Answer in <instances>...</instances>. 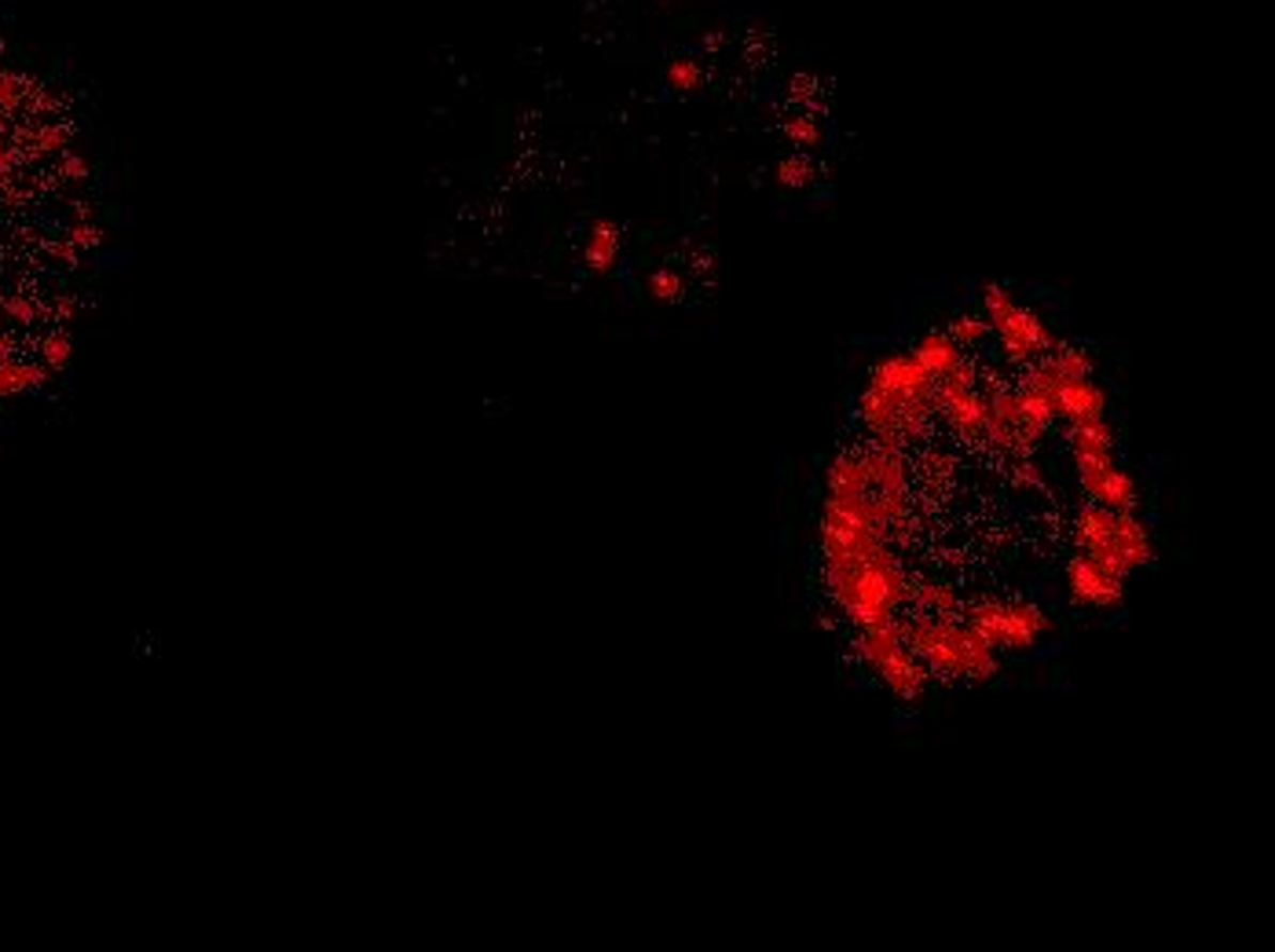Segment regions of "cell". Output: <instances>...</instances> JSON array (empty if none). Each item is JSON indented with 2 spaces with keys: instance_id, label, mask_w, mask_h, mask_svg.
Masks as SVG:
<instances>
[{
  "instance_id": "cell-1",
  "label": "cell",
  "mask_w": 1275,
  "mask_h": 952,
  "mask_svg": "<svg viewBox=\"0 0 1275 952\" xmlns=\"http://www.w3.org/2000/svg\"><path fill=\"white\" fill-rule=\"evenodd\" d=\"M821 572H825L828 597L858 630L872 627V623H891L909 605L913 582L905 576L895 546L866 557V561L821 564Z\"/></svg>"
},
{
  "instance_id": "cell-2",
  "label": "cell",
  "mask_w": 1275,
  "mask_h": 952,
  "mask_svg": "<svg viewBox=\"0 0 1275 952\" xmlns=\"http://www.w3.org/2000/svg\"><path fill=\"white\" fill-rule=\"evenodd\" d=\"M898 630L913 656L931 674L953 677V682H994L1000 674V659L968 623L953 615H898Z\"/></svg>"
},
{
  "instance_id": "cell-3",
  "label": "cell",
  "mask_w": 1275,
  "mask_h": 952,
  "mask_svg": "<svg viewBox=\"0 0 1275 952\" xmlns=\"http://www.w3.org/2000/svg\"><path fill=\"white\" fill-rule=\"evenodd\" d=\"M858 656L866 659L869 671L876 674L880 682H884L887 689H891L895 697L905 700V703L920 700L923 689H928V682H931L928 667H923L920 659L905 649L902 630H898V620L861 627L858 630Z\"/></svg>"
},
{
  "instance_id": "cell-4",
  "label": "cell",
  "mask_w": 1275,
  "mask_h": 952,
  "mask_svg": "<svg viewBox=\"0 0 1275 952\" xmlns=\"http://www.w3.org/2000/svg\"><path fill=\"white\" fill-rule=\"evenodd\" d=\"M968 627L994 652H1030L1052 630V620L1026 602H979L968 608Z\"/></svg>"
},
{
  "instance_id": "cell-5",
  "label": "cell",
  "mask_w": 1275,
  "mask_h": 952,
  "mask_svg": "<svg viewBox=\"0 0 1275 952\" xmlns=\"http://www.w3.org/2000/svg\"><path fill=\"white\" fill-rule=\"evenodd\" d=\"M1082 491L1103 510H1136L1140 487L1115 462V451H1071Z\"/></svg>"
},
{
  "instance_id": "cell-6",
  "label": "cell",
  "mask_w": 1275,
  "mask_h": 952,
  "mask_svg": "<svg viewBox=\"0 0 1275 952\" xmlns=\"http://www.w3.org/2000/svg\"><path fill=\"white\" fill-rule=\"evenodd\" d=\"M1067 594L1077 608H1097V612H1115L1125 602V579L1110 572L1107 564L1092 561V557L1077 553L1067 564Z\"/></svg>"
},
{
  "instance_id": "cell-7",
  "label": "cell",
  "mask_w": 1275,
  "mask_h": 952,
  "mask_svg": "<svg viewBox=\"0 0 1275 952\" xmlns=\"http://www.w3.org/2000/svg\"><path fill=\"white\" fill-rule=\"evenodd\" d=\"M1074 543L1077 550L1085 557H1092V561L1107 564L1110 572H1118V576H1129V564H1125V553L1122 546H1118V531H1115V510H1103V505L1089 502L1077 510L1074 517Z\"/></svg>"
},
{
  "instance_id": "cell-8",
  "label": "cell",
  "mask_w": 1275,
  "mask_h": 952,
  "mask_svg": "<svg viewBox=\"0 0 1275 952\" xmlns=\"http://www.w3.org/2000/svg\"><path fill=\"white\" fill-rule=\"evenodd\" d=\"M990 330L997 333L1005 356L1015 359V363H1033V359H1041L1052 345H1056V338H1052L1045 319L1020 305H1015L1008 315H1000L997 323H990Z\"/></svg>"
},
{
  "instance_id": "cell-9",
  "label": "cell",
  "mask_w": 1275,
  "mask_h": 952,
  "mask_svg": "<svg viewBox=\"0 0 1275 952\" xmlns=\"http://www.w3.org/2000/svg\"><path fill=\"white\" fill-rule=\"evenodd\" d=\"M1052 410L1063 418L1067 425L1092 422V418H1107V392L1100 389L1092 377H1067L1052 396Z\"/></svg>"
},
{
  "instance_id": "cell-10",
  "label": "cell",
  "mask_w": 1275,
  "mask_h": 952,
  "mask_svg": "<svg viewBox=\"0 0 1275 952\" xmlns=\"http://www.w3.org/2000/svg\"><path fill=\"white\" fill-rule=\"evenodd\" d=\"M1012 396H1015V415H1020V428H1023L1026 443H1030V448H1038L1041 436L1056 425V410H1052V403L1041 396L1038 389H1030L1026 381L1015 385Z\"/></svg>"
},
{
  "instance_id": "cell-11",
  "label": "cell",
  "mask_w": 1275,
  "mask_h": 952,
  "mask_svg": "<svg viewBox=\"0 0 1275 952\" xmlns=\"http://www.w3.org/2000/svg\"><path fill=\"white\" fill-rule=\"evenodd\" d=\"M964 352H961V345H957L953 338H949L946 330H928L923 333V338L917 341V345H913V359H917V363L923 366V371H928L931 377H943V374H949L957 366V359H961Z\"/></svg>"
},
{
  "instance_id": "cell-12",
  "label": "cell",
  "mask_w": 1275,
  "mask_h": 952,
  "mask_svg": "<svg viewBox=\"0 0 1275 952\" xmlns=\"http://www.w3.org/2000/svg\"><path fill=\"white\" fill-rule=\"evenodd\" d=\"M909 605L917 608V612H928V615H957V608H961V597H957L953 587H946V582H913L909 587Z\"/></svg>"
},
{
  "instance_id": "cell-13",
  "label": "cell",
  "mask_w": 1275,
  "mask_h": 952,
  "mask_svg": "<svg viewBox=\"0 0 1275 952\" xmlns=\"http://www.w3.org/2000/svg\"><path fill=\"white\" fill-rule=\"evenodd\" d=\"M616 261H620V231H616L612 224H605V220H597V224L590 228V235H587V264H590V271L605 276V271H612Z\"/></svg>"
},
{
  "instance_id": "cell-14",
  "label": "cell",
  "mask_w": 1275,
  "mask_h": 952,
  "mask_svg": "<svg viewBox=\"0 0 1275 952\" xmlns=\"http://www.w3.org/2000/svg\"><path fill=\"white\" fill-rule=\"evenodd\" d=\"M1045 356L1063 377H1092V371H1097V359H1092V352H1085L1077 345H1052Z\"/></svg>"
},
{
  "instance_id": "cell-15",
  "label": "cell",
  "mask_w": 1275,
  "mask_h": 952,
  "mask_svg": "<svg viewBox=\"0 0 1275 952\" xmlns=\"http://www.w3.org/2000/svg\"><path fill=\"white\" fill-rule=\"evenodd\" d=\"M45 381V371L33 363H19V359H4L0 363V396H19V392L33 389V385Z\"/></svg>"
},
{
  "instance_id": "cell-16",
  "label": "cell",
  "mask_w": 1275,
  "mask_h": 952,
  "mask_svg": "<svg viewBox=\"0 0 1275 952\" xmlns=\"http://www.w3.org/2000/svg\"><path fill=\"white\" fill-rule=\"evenodd\" d=\"M986 333H990V323H986V315H979V312H964L949 323V338H953L961 348H975Z\"/></svg>"
},
{
  "instance_id": "cell-17",
  "label": "cell",
  "mask_w": 1275,
  "mask_h": 952,
  "mask_svg": "<svg viewBox=\"0 0 1275 952\" xmlns=\"http://www.w3.org/2000/svg\"><path fill=\"white\" fill-rule=\"evenodd\" d=\"M667 84H671L674 92H697L700 81H704V71H700L693 59H674L671 66H667Z\"/></svg>"
},
{
  "instance_id": "cell-18",
  "label": "cell",
  "mask_w": 1275,
  "mask_h": 952,
  "mask_svg": "<svg viewBox=\"0 0 1275 952\" xmlns=\"http://www.w3.org/2000/svg\"><path fill=\"white\" fill-rule=\"evenodd\" d=\"M1015 308V297L1008 294L1005 286H994L990 282L986 290H982V315H986V323H997L1000 315H1008Z\"/></svg>"
},
{
  "instance_id": "cell-19",
  "label": "cell",
  "mask_w": 1275,
  "mask_h": 952,
  "mask_svg": "<svg viewBox=\"0 0 1275 952\" xmlns=\"http://www.w3.org/2000/svg\"><path fill=\"white\" fill-rule=\"evenodd\" d=\"M649 294H653L656 301H679V297H682V279L674 276L671 268L653 271V279H649Z\"/></svg>"
},
{
  "instance_id": "cell-20",
  "label": "cell",
  "mask_w": 1275,
  "mask_h": 952,
  "mask_svg": "<svg viewBox=\"0 0 1275 952\" xmlns=\"http://www.w3.org/2000/svg\"><path fill=\"white\" fill-rule=\"evenodd\" d=\"M784 132H789V140H792V143H799V147H810V143H818V140H821V128H818V122H814V118H807V114L792 118V122L784 125Z\"/></svg>"
},
{
  "instance_id": "cell-21",
  "label": "cell",
  "mask_w": 1275,
  "mask_h": 952,
  "mask_svg": "<svg viewBox=\"0 0 1275 952\" xmlns=\"http://www.w3.org/2000/svg\"><path fill=\"white\" fill-rule=\"evenodd\" d=\"M810 180V169L803 158H784L777 161V184L781 187H803Z\"/></svg>"
},
{
  "instance_id": "cell-22",
  "label": "cell",
  "mask_w": 1275,
  "mask_h": 952,
  "mask_svg": "<svg viewBox=\"0 0 1275 952\" xmlns=\"http://www.w3.org/2000/svg\"><path fill=\"white\" fill-rule=\"evenodd\" d=\"M41 356H45V363L56 366V371L66 366L71 363V338H66V333H51L45 345H41Z\"/></svg>"
},
{
  "instance_id": "cell-23",
  "label": "cell",
  "mask_w": 1275,
  "mask_h": 952,
  "mask_svg": "<svg viewBox=\"0 0 1275 952\" xmlns=\"http://www.w3.org/2000/svg\"><path fill=\"white\" fill-rule=\"evenodd\" d=\"M19 99H22V81L15 74H4L0 71V114H12L15 107H19Z\"/></svg>"
},
{
  "instance_id": "cell-24",
  "label": "cell",
  "mask_w": 1275,
  "mask_h": 952,
  "mask_svg": "<svg viewBox=\"0 0 1275 952\" xmlns=\"http://www.w3.org/2000/svg\"><path fill=\"white\" fill-rule=\"evenodd\" d=\"M63 128H37V132H33V151H56V147H63Z\"/></svg>"
},
{
  "instance_id": "cell-25",
  "label": "cell",
  "mask_w": 1275,
  "mask_h": 952,
  "mask_svg": "<svg viewBox=\"0 0 1275 952\" xmlns=\"http://www.w3.org/2000/svg\"><path fill=\"white\" fill-rule=\"evenodd\" d=\"M4 308H7V312H12V315H19V319H30V315H33V308L26 305L22 297H12V301H7Z\"/></svg>"
},
{
  "instance_id": "cell-26",
  "label": "cell",
  "mask_w": 1275,
  "mask_h": 952,
  "mask_svg": "<svg viewBox=\"0 0 1275 952\" xmlns=\"http://www.w3.org/2000/svg\"><path fill=\"white\" fill-rule=\"evenodd\" d=\"M74 243L77 246H92V243H96V231H92V228H74Z\"/></svg>"
},
{
  "instance_id": "cell-27",
  "label": "cell",
  "mask_w": 1275,
  "mask_h": 952,
  "mask_svg": "<svg viewBox=\"0 0 1275 952\" xmlns=\"http://www.w3.org/2000/svg\"><path fill=\"white\" fill-rule=\"evenodd\" d=\"M7 169H12V147H7V143L0 140V176H4Z\"/></svg>"
},
{
  "instance_id": "cell-28",
  "label": "cell",
  "mask_w": 1275,
  "mask_h": 952,
  "mask_svg": "<svg viewBox=\"0 0 1275 952\" xmlns=\"http://www.w3.org/2000/svg\"><path fill=\"white\" fill-rule=\"evenodd\" d=\"M66 173H71V180H81L84 176V161H71V166H66Z\"/></svg>"
},
{
  "instance_id": "cell-29",
  "label": "cell",
  "mask_w": 1275,
  "mask_h": 952,
  "mask_svg": "<svg viewBox=\"0 0 1275 952\" xmlns=\"http://www.w3.org/2000/svg\"><path fill=\"white\" fill-rule=\"evenodd\" d=\"M4 359H12V345H7V341L0 338V363H4Z\"/></svg>"
},
{
  "instance_id": "cell-30",
  "label": "cell",
  "mask_w": 1275,
  "mask_h": 952,
  "mask_svg": "<svg viewBox=\"0 0 1275 952\" xmlns=\"http://www.w3.org/2000/svg\"><path fill=\"white\" fill-rule=\"evenodd\" d=\"M0 125H4V114H0Z\"/></svg>"
}]
</instances>
